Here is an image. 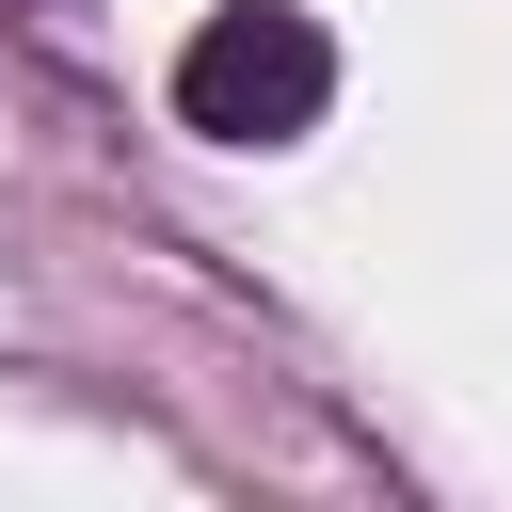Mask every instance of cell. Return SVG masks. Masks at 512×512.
Returning <instances> with one entry per match:
<instances>
[{"instance_id":"cell-1","label":"cell","mask_w":512,"mask_h":512,"mask_svg":"<svg viewBox=\"0 0 512 512\" xmlns=\"http://www.w3.org/2000/svg\"><path fill=\"white\" fill-rule=\"evenodd\" d=\"M320 96H336V48H320L304 0H224L176 48V112L208 144H288V128H320Z\"/></svg>"}]
</instances>
